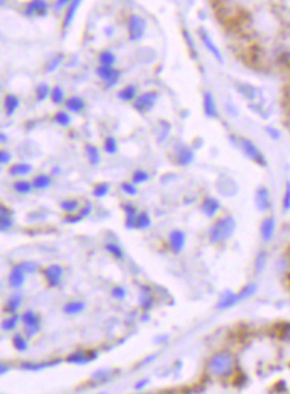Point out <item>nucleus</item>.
Wrapping results in <instances>:
<instances>
[{"mask_svg": "<svg viewBox=\"0 0 290 394\" xmlns=\"http://www.w3.org/2000/svg\"><path fill=\"white\" fill-rule=\"evenodd\" d=\"M236 228H237V222L233 216H224V217L215 220L214 225L209 228V232H208L209 242L214 245L226 242L233 236Z\"/></svg>", "mask_w": 290, "mask_h": 394, "instance_id": "f257e3e1", "label": "nucleus"}, {"mask_svg": "<svg viewBox=\"0 0 290 394\" xmlns=\"http://www.w3.org/2000/svg\"><path fill=\"white\" fill-rule=\"evenodd\" d=\"M234 358L228 352H220L208 362V372L217 378H227L234 372Z\"/></svg>", "mask_w": 290, "mask_h": 394, "instance_id": "f03ea898", "label": "nucleus"}, {"mask_svg": "<svg viewBox=\"0 0 290 394\" xmlns=\"http://www.w3.org/2000/svg\"><path fill=\"white\" fill-rule=\"evenodd\" d=\"M21 322L24 325V334L28 338L35 337L40 332V329H41V319L34 310H25L21 315Z\"/></svg>", "mask_w": 290, "mask_h": 394, "instance_id": "7ed1b4c3", "label": "nucleus"}, {"mask_svg": "<svg viewBox=\"0 0 290 394\" xmlns=\"http://www.w3.org/2000/svg\"><path fill=\"white\" fill-rule=\"evenodd\" d=\"M240 148H242L243 154H245L249 160H252L254 163H257V164L261 165V167H267V164H268V163H267V158L264 157L262 151L259 149L252 140H249V139H242Z\"/></svg>", "mask_w": 290, "mask_h": 394, "instance_id": "20e7f679", "label": "nucleus"}, {"mask_svg": "<svg viewBox=\"0 0 290 394\" xmlns=\"http://www.w3.org/2000/svg\"><path fill=\"white\" fill-rule=\"evenodd\" d=\"M64 267L59 266V264H50V266H47V267L43 270L46 284H47L50 288H56V287L61 285L62 278H64Z\"/></svg>", "mask_w": 290, "mask_h": 394, "instance_id": "39448f33", "label": "nucleus"}, {"mask_svg": "<svg viewBox=\"0 0 290 394\" xmlns=\"http://www.w3.org/2000/svg\"><path fill=\"white\" fill-rule=\"evenodd\" d=\"M156 100H158V93L156 92H145V93L139 95L137 98L134 99V108L139 112L145 114V112H149L155 106Z\"/></svg>", "mask_w": 290, "mask_h": 394, "instance_id": "423d86ee", "label": "nucleus"}, {"mask_svg": "<svg viewBox=\"0 0 290 394\" xmlns=\"http://www.w3.org/2000/svg\"><path fill=\"white\" fill-rule=\"evenodd\" d=\"M146 30V22L139 15H131L129 19V37L130 40L137 41L143 37Z\"/></svg>", "mask_w": 290, "mask_h": 394, "instance_id": "0eeeda50", "label": "nucleus"}, {"mask_svg": "<svg viewBox=\"0 0 290 394\" xmlns=\"http://www.w3.org/2000/svg\"><path fill=\"white\" fill-rule=\"evenodd\" d=\"M96 74L100 80H103V81L106 83V86H108V87H114V86L118 83L120 77H121V72H120L118 69H115V68H112V66H106V65L99 66V68H97Z\"/></svg>", "mask_w": 290, "mask_h": 394, "instance_id": "6e6552de", "label": "nucleus"}, {"mask_svg": "<svg viewBox=\"0 0 290 394\" xmlns=\"http://www.w3.org/2000/svg\"><path fill=\"white\" fill-rule=\"evenodd\" d=\"M186 233L180 229H174L168 235V245L174 254H180L186 247Z\"/></svg>", "mask_w": 290, "mask_h": 394, "instance_id": "1a4fd4ad", "label": "nucleus"}, {"mask_svg": "<svg viewBox=\"0 0 290 394\" xmlns=\"http://www.w3.org/2000/svg\"><path fill=\"white\" fill-rule=\"evenodd\" d=\"M255 205L261 213H268L271 210L273 201H271V194L267 186H259L255 194Z\"/></svg>", "mask_w": 290, "mask_h": 394, "instance_id": "9d476101", "label": "nucleus"}, {"mask_svg": "<svg viewBox=\"0 0 290 394\" xmlns=\"http://www.w3.org/2000/svg\"><path fill=\"white\" fill-rule=\"evenodd\" d=\"M25 275H27V272H25V269L22 267V264H21V263L15 264V266L12 267L10 273H9V285H10L12 288H15V290L22 288L24 284H25Z\"/></svg>", "mask_w": 290, "mask_h": 394, "instance_id": "9b49d317", "label": "nucleus"}, {"mask_svg": "<svg viewBox=\"0 0 290 394\" xmlns=\"http://www.w3.org/2000/svg\"><path fill=\"white\" fill-rule=\"evenodd\" d=\"M276 217L274 216H268L262 220L261 223V238L264 242H271L274 239L276 235Z\"/></svg>", "mask_w": 290, "mask_h": 394, "instance_id": "f8f14e48", "label": "nucleus"}, {"mask_svg": "<svg viewBox=\"0 0 290 394\" xmlns=\"http://www.w3.org/2000/svg\"><path fill=\"white\" fill-rule=\"evenodd\" d=\"M200 210L206 217H214L221 210V202L217 198L206 197L200 204Z\"/></svg>", "mask_w": 290, "mask_h": 394, "instance_id": "ddd939ff", "label": "nucleus"}, {"mask_svg": "<svg viewBox=\"0 0 290 394\" xmlns=\"http://www.w3.org/2000/svg\"><path fill=\"white\" fill-rule=\"evenodd\" d=\"M203 111L208 118H217L218 117V108L215 98L211 92H205L203 95Z\"/></svg>", "mask_w": 290, "mask_h": 394, "instance_id": "4468645a", "label": "nucleus"}, {"mask_svg": "<svg viewBox=\"0 0 290 394\" xmlns=\"http://www.w3.org/2000/svg\"><path fill=\"white\" fill-rule=\"evenodd\" d=\"M175 160L177 163L181 165V167H186V165L192 164L194 160V152L189 148V146H178L177 151H175Z\"/></svg>", "mask_w": 290, "mask_h": 394, "instance_id": "2eb2a0df", "label": "nucleus"}, {"mask_svg": "<svg viewBox=\"0 0 290 394\" xmlns=\"http://www.w3.org/2000/svg\"><path fill=\"white\" fill-rule=\"evenodd\" d=\"M97 353L92 352L90 355H87L86 352H75V353H71L68 358H66V362L68 363H72V365H86L89 362H92L93 359H96Z\"/></svg>", "mask_w": 290, "mask_h": 394, "instance_id": "dca6fc26", "label": "nucleus"}, {"mask_svg": "<svg viewBox=\"0 0 290 394\" xmlns=\"http://www.w3.org/2000/svg\"><path fill=\"white\" fill-rule=\"evenodd\" d=\"M199 34H200V38H202V41H203V44H205V47L212 53V56H215V59L218 61V62H223V55H221V50L217 47V44L212 41V38L208 35V33H205L203 30H200L199 31Z\"/></svg>", "mask_w": 290, "mask_h": 394, "instance_id": "f3484780", "label": "nucleus"}, {"mask_svg": "<svg viewBox=\"0 0 290 394\" xmlns=\"http://www.w3.org/2000/svg\"><path fill=\"white\" fill-rule=\"evenodd\" d=\"M12 216H13V213L6 205L0 207V230L1 232H7L13 228V217Z\"/></svg>", "mask_w": 290, "mask_h": 394, "instance_id": "a211bd4d", "label": "nucleus"}, {"mask_svg": "<svg viewBox=\"0 0 290 394\" xmlns=\"http://www.w3.org/2000/svg\"><path fill=\"white\" fill-rule=\"evenodd\" d=\"M124 213H126V228L127 229H136V223H137V216L140 211H137V208L131 204L127 202L123 205Z\"/></svg>", "mask_w": 290, "mask_h": 394, "instance_id": "6ab92c4d", "label": "nucleus"}, {"mask_svg": "<svg viewBox=\"0 0 290 394\" xmlns=\"http://www.w3.org/2000/svg\"><path fill=\"white\" fill-rule=\"evenodd\" d=\"M240 301V297L239 293H231V291H227L226 294H223V297L220 298V301L217 303V309L218 310H224V309H230L233 306H236L237 303Z\"/></svg>", "mask_w": 290, "mask_h": 394, "instance_id": "aec40b11", "label": "nucleus"}, {"mask_svg": "<svg viewBox=\"0 0 290 394\" xmlns=\"http://www.w3.org/2000/svg\"><path fill=\"white\" fill-rule=\"evenodd\" d=\"M49 9V4L46 0H31L27 4V13L28 15H44Z\"/></svg>", "mask_w": 290, "mask_h": 394, "instance_id": "412c9836", "label": "nucleus"}, {"mask_svg": "<svg viewBox=\"0 0 290 394\" xmlns=\"http://www.w3.org/2000/svg\"><path fill=\"white\" fill-rule=\"evenodd\" d=\"M155 306V298L150 293V288L149 287H143L142 288V293H140V307L145 310V312H149L150 309H153Z\"/></svg>", "mask_w": 290, "mask_h": 394, "instance_id": "4be33fe9", "label": "nucleus"}, {"mask_svg": "<svg viewBox=\"0 0 290 394\" xmlns=\"http://www.w3.org/2000/svg\"><path fill=\"white\" fill-rule=\"evenodd\" d=\"M86 310V303L81 300H72L68 301L64 306V313L68 316H74V315H80L81 312Z\"/></svg>", "mask_w": 290, "mask_h": 394, "instance_id": "5701e85b", "label": "nucleus"}, {"mask_svg": "<svg viewBox=\"0 0 290 394\" xmlns=\"http://www.w3.org/2000/svg\"><path fill=\"white\" fill-rule=\"evenodd\" d=\"M22 301H24V297L22 294L16 293L7 300V303L4 304V312L9 313V315H13L19 310V307L22 306Z\"/></svg>", "mask_w": 290, "mask_h": 394, "instance_id": "b1692460", "label": "nucleus"}, {"mask_svg": "<svg viewBox=\"0 0 290 394\" xmlns=\"http://www.w3.org/2000/svg\"><path fill=\"white\" fill-rule=\"evenodd\" d=\"M92 210H93V207H92V204L90 202H87L86 205H84V208H81L78 213L80 214H77V216H74V214H68L66 217L64 219L65 223H71V225H74V223H78V222H81L83 219H86L90 213H92Z\"/></svg>", "mask_w": 290, "mask_h": 394, "instance_id": "393cba45", "label": "nucleus"}, {"mask_svg": "<svg viewBox=\"0 0 290 394\" xmlns=\"http://www.w3.org/2000/svg\"><path fill=\"white\" fill-rule=\"evenodd\" d=\"M65 106H66L68 111L78 114V112H81L86 108V102H84V99L80 98V96H71V98L65 100Z\"/></svg>", "mask_w": 290, "mask_h": 394, "instance_id": "a878e982", "label": "nucleus"}, {"mask_svg": "<svg viewBox=\"0 0 290 394\" xmlns=\"http://www.w3.org/2000/svg\"><path fill=\"white\" fill-rule=\"evenodd\" d=\"M32 171V165L28 163H16L9 168V174L13 177H24Z\"/></svg>", "mask_w": 290, "mask_h": 394, "instance_id": "bb28decb", "label": "nucleus"}, {"mask_svg": "<svg viewBox=\"0 0 290 394\" xmlns=\"http://www.w3.org/2000/svg\"><path fill=\"white\" fill-rule=\"evenodd\" d=\"M27 338H28V337H27L25 334H22V332H16V334L12 337V346L15 347L16 352L24 353V352L28 350V340H27Z\"/></svg>", "mask_w": 290, "mask_h": 394, "instance_id": "cd10ccee", "label": "nucleus"}, {"mask_svg": "<svg viewBox=\"0 0 290 394\" xmlns=\"http://www.w3.org/2000/svg\"><path fill=\"white\" fill-rule=\"evenodd\" d=\"M52 185V176L50 174H37L32 179V186L35 191H44Z\"/></svg>", "mask_w": 290, "mask_h": 394, "instance_id": "c85d7f7f", "label": "nucleus"}, {"mask_svg": "<svg viewBox=\"0 0 290 394\" xmlns=\"http://www.w3.org/2000/svg\"><path fill=\"white\" fill-rule=\"evenodd\" d=\"M18 106H19V99H18V96H15V95H6V98H4V111H6V117H7V118H10V117L16 112Z\"/></svg>", "mask_w": 290, "mask_h": 394, "instance_id": "c756f323", "label": "nucleus"}, {"mask_svg": "<svg viewBox=\"0 0 290 394\" xmlns=\"http://www.w3.org/2000/svg\"><path fill=\"white\" fill-rule=\"evenodd\" d=\"M80 3H81V0H74V1L68 6V10H66L64 18V31H66V30L69 28V25H71V22H72V19H74V16H75V12L78 10Z\"/></svg>", "mask_w": 290, "mask_h": 394, "instance_id": "7c9ffc66", "label": "nucleus"}, {"mask_svg": "<svg viewBox=\"0 0 290 394\" xmlns=\"http://www.w3.org/2000/svg\"><path fill=\"white\" fill-rule=\"evenodd\" d=\"M13 191L16 194H21V195H28L31 194L34 191V186H32V182H28V180H24V179H19L13 183Z\"/></svg>", "mask_w": 290, "mask_h": 394, "instance_id": "2f4dec72", "label": "nucleus"}, {"mask_svg": "<svg viewBox=\"0 0 290 394\" xmlns=\"http://www.w3.org/2000/svg\"><path fill=\"white\" fill-rule=\"evenodd\" d=\"M118 98L124 102H130V100H134L137 98V87L134 84H127L126 87H123L120 92H118Z\"/></svg>", "mask_w": 290, "mask_h": 394, "instance_id": "473e14b6", "label": "nucleus"}, {"mask_svg": "<svg viewBox=\"0 0 290 394\" xmlns=\"http://www.w3.org/2000/svg\"><path fill=\"white\" fill-rule=\"evenodd\" d=\"M152 226V217L147 211H140L137 216V223H136V229L147 230Z\"/></svg>", "mask_w": 290, "mask_h": 394, "instance_id": "72a5a7b5", "label": "nucleus"}, {"mask_svg": "<svg viewBox=\"0 0 290 394\" xmlns=\"http://www.w3.org/2000/svg\"><path fill=\"white\" fill-rule=\"evenodd\" d=\"M86 154H87V158H89V163L92 165H99L100 164V152L95 145L92 143H87L86 145Z\"/></svg>", "mask_w": 290, "mask_h": 394, "instance_id": "f704fd0d", "label": "nucleus"}, {"mask_svg": "<svg viewBox=\"0 0 290 394\" xmlns=\"http://www.w3.org/2000/svg\"><path fill=\"white\" fill-rule=\"evenodd\" d=\"M19 321H21V316H18L16 313H13V315H10L9 318L3 319V322H1V329L6 331V332L15 331L16 327H18V324H19Z\"/></svg>", "mask_w": 290, "mask_h": 394, "instance_id": "c9c22d12", "label": "nucleus"}, {"mask_svg": "<svg viewBox=\"0 0 290 394\" xmlns=\"http://www.w3.org/2000/svg\"><path fill=\"white\" fill-rule=\"evenodd\" d=\"M105 250H106L114 259H117V260H123V259H124V251H123L121 245H118V244H115V242H108V244L105 245Z\"/></svg>", "mask_w": 290, "mask_h": 394, "instance_id": "e433bc0d", "label": "nucleus"}, {"mask_svg": "<svg viewBox=\"0 0 290 394\" xmlns=\"http://www.w3.org/2000/svg\"><path fill=\"white\" fill-rule=\"evenodd\" d=\"M59 207L64 210L66 214H72V213H75L80 208V201L78 199H64L59 204Z\"/></svg>", "mask_w": 290, "mask_h": 394, "instance_id": "4c0bfd02", "label": "nucleus"}, {"mask_svg": "<svg viewBox=\"0 0 290 394\" xmlns=\"http://www.w3.org/2000/svg\"><path fill=\"white\" fill-rule=\"evenodd\" d=\"M61 361H53V362H43V363H22V369H27V371H38V369H43V368H49V366H55V365H59Z\"/></svg>", "mask_w": 290, "mask_h": 394, "instance_id": "58836bf2", "label": "nucleus"}, {"mask_svg": "<svg viewBox=\"0 0 290 394\" xmlns=\"http://www.w3.org/2000/svg\"><path fill=\"white\" fill-rule=\"evenodd\" d=\"M268 263V256H267V251H259L258 256H257V260H255V273L259 275L264 272L265 266Z\"/></svg>", "mask_w": 290, "mask_h": 394, "instance_id": "ea45409f", "label": "nucleus"}, {"mask_svg": "<svg viewBox=\"0 0 290 394\" xmlns=\"http://www.w3.org/2000/svg\"><path fill=\"white\" fill-rule=\"evenodd\" d=\"M99 61H100V65L112 66L117 61V56L111 52V50H103L100 55H99Z\"/></svg>", "mask_w": 290, "mask_h": 394, "instance_id": "a19ab883", "label": "nucleus"}, {"mask_svg": "<svg viewBox=\"0 0 290 394\" xmlns=\"http://www.w3.org/2000/svg\"><path fill=\"white\" fill-rule=\"evenodd\" d=\"M103 149L106 154L109 155H115L118 152V143L115 140V137H106L103 142Z\"/></svg>", "mask_w": 290, "mask_h": 394, "instance_id": "79ce46f5", "label": "nucleus"}, {"mask_svg": "<svg viewBox=\"0 0 290 394\" xmlns=\"http://www.w3.org/2000/svg\"><path fill=\"white\" fill-rule=\"evenodd\" d=\"M258 291V285L257 284H248L242 288V291L239 293V297H240V301L242 300H246V298H251L252 296H255Z\"/></svg>", "mask_w": 290, "mask_h": 394, "instance_id": "37998d69", "label": "nucleus"}, {"mask_svg": "<svg viewBox=\"0 0 290 394\" xmlns=\"http://www.w3.org/2000/svg\"><path fill=\"white\" fill-rule=\"evenodd\" d=\"M109 191H111V185L109 183H97V185H95L92 194H93L95 198H103L109 194Z\"/></svg>", "mask_w": 290, "mask_h": 394, "instance_id": "c03bdc74", "label": "nucleus"}, {"mask_svg": "<svg viewBox=\"0 0 290 394\" xmlns=\"http://www.w3.org/2000/svg\"><path fill=\"white\" fill-rule=\"evenodd\" d=\"M50 99L55 105H61L65 102V93L64 89L61 86H55L52 89V93H50Z\"/></svg>", "mask_w": 290, "mask_h": 394, "instance_id": "a18cd8bd", "label": "nucleus"}, {"mask_svg": "<svg viewBox=\"0 0 290 394\" xmlns=\"http://www.w3.org/2000/svg\"><path fill=\"white\" fill-rule=\"evenodd\" d=\"M52 90L49 89V86L46 83H40L37 87H35V95H37V99L41 102L44 99H47V96H50Z\"/></svg>", "mask_w": 290, "mask_h": 394, "instance_id": "49530a36", "label": "nucleus"}, {"mask_svg": "<svg viewBox=\"0 0 290 394\" xmlns=\"http://www.w3.org/2000/svg\"><path fill=\"white\" fill-rule=\"evenodd\" d=\"M149 179H150V176L145 170H136L133 173V183H136V185L146 183V182H149Z\"/></svg>", "mask_w": 290, "mask_h": 394, "instance_id": "de8ad7c7", "label": "nucleus"}, {"mask_svg": "<svg viewBox=\"0 0 290 394\" xmlns=\"http://www.w3.org/2000/svg\"><path fill=\"white\" fill-rule=\"evenodd\" d=\"M282 208H283L285 213H289L290 211V180L286 182V188H285L283 198H282Z\"/></svg>", "mask_w": 290, "mask_h": 394, "instance_id": "09e8293b", "label": "nucleus"}, {"mask_svg": "<svg viewBox=\"0 0 290 394\" xmlns=\"http://www.w3.org/2000/svg\"><path fill=\"white\" fill-rule=\"evenodd\" d=\"M55 121H56L59 126H62V127H68V126L71 124V115H69L68 112H65V111H59V112H56V115H55Z\"/></svg>", "mask_w": 290, "mask_h": 394, "instance_id": "8fccbe9b", "label": "nucleus"}, {"mask_svg": "<svg viewBox=\"0 0 290 394\" xmlns=\"http://www.w3.org/2000/svg\"><path fill=\"white\" fill-rule=\"evenodd\" d=\"M121 189H123V192L124 194H127V195H130V197H136L137 194H139V189H137V186H136V183H130V182H124L123 185H121Z\"/></svg>", "mask_w": 290, "mask_h": 394, "instance_id": "3c124183", "label": "nucleus"}, {"mask_svg": "<svg viewBox=\"0 0 290 394\" xmlns=\"http://www.w3.org/2000/svg\"><path fill=\"white\" fill-rule=\"evenodd\" d=\"M111 296L114 297L115 300H124L126 297H127V291H126V288L124 287H121V285H117V287H114L112 288V291H111Z\"/></svg>", "mask_w": 290, "mask_h": 394, "instance_id": "603ef678", "label": "nucleus"}, {"mask_svg": "<svg viewBox=\"0 0 290 394\" xmlns=\"http://www.w3.org/2000/svg\"><path fill=\"white\" fill-rule=\"evenodd\" d=\"M62 55H56L55 58H52L49 62H47V65H46V69L49 71V72H52V71H55L58 66L61 65V62H62Z\"/></svg>", "mask_w": 290, "mask_h": 394, "instance_id": "864d4df0", "label": "nucleus"}, {"mask_svg": "<svg viewBox=\"0 0 290 394\" xmlns=\"http://www.w3.org/2000/svg\"><path fill=\"white\" fill-rule=\"evenodd\" d=\"M22 264V267L25 269V272L27 273H35L37 270H40V264L35 262H30V260H27V262H22L21 263Z\"/></svg>", "mask_w": 290, "mask_h": 394, "instance_id": "5fc2aeb1", "label": "nucleus"}, {"mask_svg": "<svg viewBox=\"0 0 290 394\" xmlns=\"http://www.w3.org/2000/svg\"><path fill=\"white\" fill-rule=\"evenodd\" d=\"M280 338L283 341H288L290 343V324H283L282 328H280Z\"/></svg>", "mask_w": 290, "mask_h": 394, "instance_id": "6e6d98bb", "label": "nucleus"}, {"mask_svg": "<svg viewBox=\"0 0 290 394\" xmlns=\"http://www.w3.org/2000/svg\"><path fill=\"white\" fill-rule=\"evenodd\" d=\"M74 0H56L55 1V4H53V9H55V12H59V10H62L66 4H71Z\"/></svg>", "mask_w": 290, "mask_h": 394, "instance_id": "4d7b16f0", "label": "nucleus"}, {"mask_svg": "<svg viewBox=\"0 0 290 394\" xmlns=\"http://www.w3.org/2000/svg\"><path fill=\"white\" fill-rule=\"evenodd\" d=\"M10 160H12V155H10L7 151H4V149H3V151H0V163H1V164L7 165Z\"/></svg>", "mask_w": 290, "mask_h": 394, "instance_id": "13d9d810", "label": "nucleus"}, {"mask_svg": "<svg viewBox=\"0 0 290 394\" xmlns=\"http://www.w3.org/2000/svg\"><path fill=\"white\" fill-rule=\"evenodd\" d=\"M150 381L147 380V378H145V380H140V381H137L136 384H134V390H137V392H140V390H145V387L149 384Z\"/></svg>", "mask_w": 290, "mask_h": 394, "instance_id": "bf43d9fd", "label": "nucleus"}, {"mask_svg": "<svg viewBox=\"0 0 290 394\" xmlns=\"http://www.w3.org/2000/svg\"><path fill=\"white\" fill-rule=\"evenodd\" d=\"M267 133H268L273 139H276V140L280 139V131L277 130V129H274V127H267Z\"/></svg>", "mask_w": 290, "mask_h": 394, "instance_id": "052dcab7", "label": "nucleus"}, {"mask_svg": "<svg viewBox=\"0 0 290 394\" xmlns=\"http://www.w3.org/2000/svg\"><path fill=\"white\" fill-rule=\"evenodd\" d=\"M6 372H7V366H6L4 363H1V365H0V375H4Z\"/></svg>", "mask_w": 290, "mask_h": 394, "instance_id": "680f3d73", "label": "nucleus"}]
</instances>
